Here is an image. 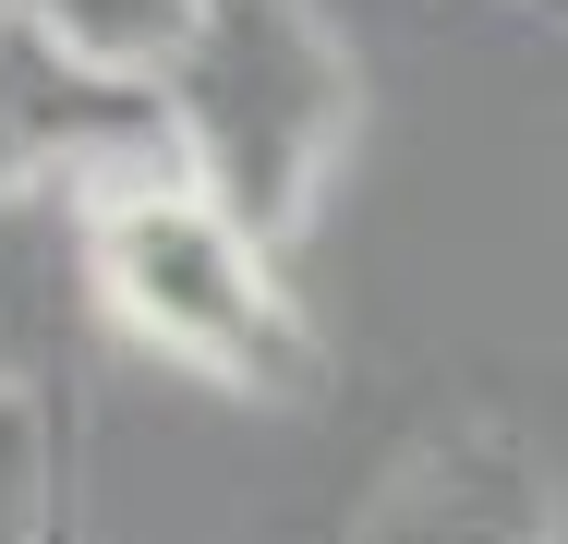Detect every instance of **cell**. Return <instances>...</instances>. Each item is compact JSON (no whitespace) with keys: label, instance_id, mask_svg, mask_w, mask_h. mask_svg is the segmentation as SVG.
<instances>
[{"label":"cell","instance_id":"6da1fadb","mask_svg":"<svg viewBox=\"0 0 568 544\" xmlns=\"http://www.w3.org/2000/svg\"><path fill=\"white\" fill-rule=\"evenodd\" d=\"M73 266H85L98 315L133 351L206 375L230 400L303 412L327 387V339H315L303 291H291V254H266L242 218H219L170 158L73 194Z\"/></svg>","mask_w":568,"mask_h":544},{"label":"cell","instance_id":"277c9868","mask_svg":"<svg viewBox=\"0 0 568 544\" xmlns=\"http://www.w3.org/2000/svg\"><path fill=\"white\" fill-rule=\"evenodd\" d=\"M145 158H170L158 98L98 85L24 12H0V206L12 194H98V182L145 170Z\"/></svg>","mask_w":568,"mask_h":544},{"label":"cell","instance_id":"7a4b0ae2","mask_svg":"<svg viewBox=\"0 0 568 544\" xmlns=\"http://www.w3.org/2000/svg\"><path fill=\"white\" fill-rule=\"evenodd\" d=\"M158 121L170 170L266 254H291L363 133V61L315 0H206L194 49L158 85Z\"/></svg>","mask_w":568,"mask_h":544},{"label":"cell","instance_id":"3957f363","mask_svg":"<svg viewBox=\"0 0 568 544\" xmlns=\"http://www.w3.org/2000/svg\"><path fill=\"white\" fill-rule=\"evenodd\" d=\"M339 544H568V496L508 412H436L375 460Z\"/></svg>","mask_w":568,"mask_h":544},{"label":"cell","instance_id":"9c48e42d","mask_svg":"<svg viewBox=\"0 0 568 544\" xmlns=\"http://www.w3.org/2000/svg\"><path fill=\"white\" fill-rule=\"evenodd\" d=\"M0 12H12V0H0Z\"/></svg>","mask_w":568,"mask_h":544},{"label":"cell","instance_id":"ba28073f","mask_svg":"<svg viewBox=\"0 0 568 544\" xmlns=\"http://www.w3.org/2000/svg\"><path fill=\"white\" fill-rule=\"evenodd\" d=\"M508 12H557V24H568V0H508Z\"/></svg>","mask_w":568,"mask_h":544},{"label":"cell","instance_id":"5b68a950","mask_svg":"<svg viewBox=\"0 0 568 544\" xmlns=\"http://www.w3.org/2000/svg\"><path fill=\"white\" fill-rule=\"evenodd\" d=\"M61 61H85L98 85H133V98H158L170 85V61L194 49V24H206V0H12Z\"/></svg>","mask_w":568,"mask_h":544},{"label":"cell","instance_id":"52a82bcc","mask_svg":"<svg viewBox=\"0 0 568 544\" xmlns=\"http://www.w3.org/2000/svg\"><path fill=\"white\" fill-rule=\"evenodd\" d=\"M0 375H24V363H12V303H0Z\"/></svg>","mask_w":568,"mask_h":544},{"label":"cell","instance_id":"8992f818","mask_svg":"<svg viewBox=\"0 0 568 544\" xmlns=\"http://www.w3.org/2000/svg\"><path fill=\"white\" fill-rule=\"evenodd\" d=\"M0 544H73V400L0 375Z\"/></svg>","mask_w":568,"mask_h":544}]
</instances>
